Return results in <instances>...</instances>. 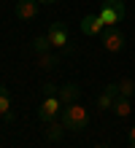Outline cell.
Masks as SVG:
<instances>
[{"mask_svg":"<svg viewBox=\"0 0 135 148\" xmlns=\"http://www.w3.org/2000/svg\"><path fill=\"white\" fill-rule=\"evenodd\" d=\"M60 121L65 124L68 132H84V129L89 127V110H87L84 105H78V102H73V105H65V108H62Z\"/></svg>","mask_w":135,"mask_h":148,"instance_id":"obj_1","label":"cell"},{"mask_svg":"<svg viewBox=\"0 0 135 148\" xmlns=\"http://www.w3.org/2000/svg\"><path fill=\"white\" fill-rule=\"evenodd\" d=\"M65 132H68V129H65V124H62V121L57 119V121H49V124H46V132H43V135H46V140L60 143L62 137H65Z\"/></svg>","mask_w":135,"mask_h":148,"instance_id":"obj_9","label":"cell"},{"mask_svg":"<svg viewBox=\"0 0 135 148\" xmlns=\"http://www.w3.org/2000/svg\"><path fill=\"white\" fill-rule=\"evenodd\" d=\"M105 92L114 94V97H119V84H105Z\"/></svg>","mask_w":135,"mask_h":148,"instance_id":"obj_18","label":"cell"},{"mask_svg":"<svg viewBox=\"0 0 135 148\" xmlns=\"http://www.w3.org/2000/svg\"><path fill=\"white\" fill-rule=\"evenodd\" d=\"M14 14H16V19H22V22L35 19V16H38V0H16Z\"/></svg>","mask_w":135,"mask_h":148,"instance_id":"obj_6","label":"cell"},{"mask_svg":"<svg viewBox=\"0 0 135 148\" xmlns=\"http://www.w3.org/2000/svg\"><path fill=\"white\" fill-rule=\"evenodd\" d=\"M51 49V43L46 35H41V38H33V54L38 57V54H46V51Z\"/></svg>","mask_w":135,"mask_h":148,"instance_id":"obj_13","label":"cell"},{"mask_svg":"<svg viewBox=\"0 0 135 148\" xmlns=\"http://www.w3.org/2000/svg\"><path fill=\"white\" fill-rule=\"evenodd\" d=\"M78 27H81V32H84V35L95 38V35H103V30H105V22L100 19V14H87L84 19L78 22Z\"/></svg>","mask_w":135,"mask_h":148,"instance_id":"obj_5","label":"cell"},{"mask_svg":"<svg viewBox=\"0 0 135 148\" xmlns=\"http://www.w3.org/2000/svg\"><path fill=\"white\" fill-rule=\"evenodd\" d=\"M92 148H111L108 143H97V145H92Z\"/></svg>","mask_w":135,"mask_h":148,"instance_id":"obj_21","label":"cell"},{"mask_svg":"<svg viewBox=\"0 0 135 148\" xmlns=\"http://www.w3.org/2000/svg\"><path fill=\"white\" fill-rule=\"evenodd\" d=\"M62 100L60 97H43L41 102V108H38V119L43 121V124H49V121H57L62 116Z\"/></svg>","mask_w":135,"mask_h":148,"instance_id":"obj_3","label":"cell"},{"mask_svg":"<svg viewBox=\"0 0 135 148\" xmlns=\"http://www.w3.org/2000/svg\"><path fill=\"white\" fill-rule=\"evenodd\" d=\"M100 5H105V8H119V11H124V3H122V0H103Z\"/></svg>","mask_w":135,"mask_h":148,"instance_id":"obj_17","label":"cell"},{"mask_svg":"<svg viewBox=\"0 0 135 148\" xmlns=\"http://www.w3.org/2000/svg\"><path fill=\"white\" fill-rule=\"evenodd\" d=\"M114 116L116 119H127L130 113H132V105H130V97H116L114 100Z\"/></svg>","mask_w":135,"mask_h":148,"instance_id":"obj_11","label":"cell"},{"mask_svg":"<svg viewBox=\"0 0 135 148\" xmlns=\"http://www.w3.org/2000/svg\"><path fill=\"white\" fill-rule=\"evenodd\" d=\"M100 19L105 22V27H116V24L124 19V11H119V8H105V5H100Z\"/></svg>","mask_w":135,"mask_h":148,"instance_id":"obj_8","label":"cell"},{"mask_svg":"<svg viewBox=\"0 0 135 148\" xmlns=\"http://www.w3.org/2000/svg\"><path fill=\"white\" fill-rule=\"evenodd\" d=\"M38 3H43V5H54L57 0H38Z\"/></svg>","mask_w":135,"mask_h":148,"instance_id":"obj_20","label":"cell"},{"mask_svg":"<svg viewBox=\"0 0 135 148\" xmlns=\"http://www.w3.org/2000/svg\"><path fill=\"white\" fill-rule=\"evenodd\" d=\"M100 40H103V49L111 51V54H119V51L124 49V35L119 32V27H105Z\"/></svg>","mask_w":135,"mask_h":148,"instance_id":"obj_4","label":"cell"},{"mask_svg":"<svg viewBox=\"0 0 135 148\" xmlns=\"http://www.w3.org/2000/svg\"><path fill=\"white\" fill-rule=\"evenodd\" d=\"M57 97L62 100V105H73V102H78V97H81V86L78 84H62Z\"/></svg>","mask_w":135,"mask_h":148,"instance_id":"obj_7","label":"cell"},{"mask_svg":"<svg viewBox=\"0 0 135 148\" xmlns=\"http://www.w3.org/2000/svg\"><path fill=\"white\" fill-rule=\"evenodd\" d=\"M57 65H60V57H57V54H51V51L38 54V67H41V70H54Z\"/></svg>","mask_w":135,"mask_h":148,"instance_id":"obj_12","label":"cell"},{"mask_svg":"<svg viewBox=\"0 0 135 148\" xmlns=\"http://www.w3.org/2000/svg\"><path fill=\"white\" fill-rule=\"evenodd\" d=\"M43 94H46V97H57V94H60V86L57 84H46V86H43Z\"/></svg>","mask_w":135,"mask_h":148,"instance_id":"obj_16","label":"cell"},{"mask_svg":"<svg viewBox=\"0 0 135 148\" xmlns=\"http://www.w3.org/2000/svg\"><path fill=\"white\" fill-rule=\"evenodd\" d=\"M0 116H3L8 124L14 121V110H11V94H8V89L3 84H0Z\"/></svg>","mask_w":135,"mask_h":148,"instance_id":"obj_10","label":"cell"},{"mask_svg":"<svg viewBox=\"0 0 135 148\" xmlns=\"http://www.w3.org/2000/svg\"><path fill=\"white\" fill-rule=\"evenodd\" d=\"M130 148H135V127H130Z\"/></svg>","mask_w":135,"mask_h":148,"instance_id":"obj_19","label":"cell"},{"mask_svg":"<svg viewBox=\"0 0 135 148\" xmlns=\"http://www.w3.org/2000/svg\"><path fill=\"white\" fill-rule=\"evenodd\" d=\"M119 84V97H132L135 94V81L132 78H122V81H116Z\"/></svg>","mask_w":135,"mask_h":148,"instance_id":"obj_14","label":"cell"},{"mask_svg":"<svg viewBox=\"0 0 135 148\" xmlns=\"http://www.w3.org/2000/svg\"><path fill=\"white\" fill-rule=\"evenodd\" d=\"M46 38L51 43V49H60V51H73V46H70V35H68V27L62 22H54L49 32H46Z\"/></svg>","mask_w":135,"mask_h":148,"instance_id":"obj_2","label":"cell"},{"mask_svg":"<svg viewBox=\"0 0 135 148\" xmlns=\"http://www.w3.org/2000/svg\"><path fill=\"white\" fill-rule=\"evenodd\" d=\"M114 94H108L105 89H103V94H97V110H111L114 108Z\"/></svg>","mask_w":135,"mask_h":148,"instance_id":"obj_15","label":"cell"}]
</instances>
